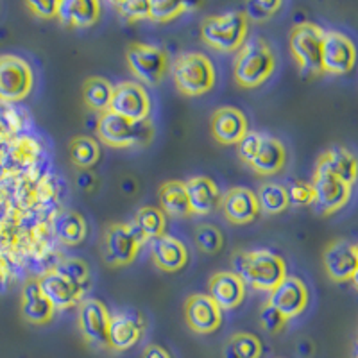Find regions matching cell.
I'll list each match as a JSON object with an SVG mask.
<instances>
[{
    "label": "cell",
    "mask_w": 358,
    "mask_h": 358,
    "mask_svg": "<svg viewBox=\"0 0 358 358\" xmlns=\"http://www.w3.org/2000/svg\"><path fill=\"white\" fill-rule=\"evenodd\" d=\"M152 260L165 273H176L188 262V249L183 242L171 235H162L151 244Z\"/></svg>",
    "instance_id": "603a6c76"
},
{
    "label": "cell",
    "mask_w": 358,
    "mask_h": 358,
    "mask_svg": "<svg viewBox=\"0 0 358 358\" xmlns=\"http://www.w3.org/2000/svg\"><path fill=\"white\" fill-rule=\"evenodd\" d=\"M113 8L124 20H143L149 17V2L143 0H124V2H113Z\"/></svg>",
    "instance_id": "f35d334b"
},
{
    "label": "cell",
    "mask_w": 358,
    "mask_h": 358,
    "mask_svg": "<svg viewBox=\"0 0 358 358\" xmlns=\"http://www.w3.org/2000/svg\"><path fill=\"white\" fill-rule=\"evenodd\" d=\"M326 274L337 283L355 280L358 271V249L348 241H335L322 255Z\"/></svg>",
    "instance_id": "9a60e30c"
},
{
    "label": "cell",
    "mask_w": 358,
    "mask_h": 358,
    "mask_svg": "<svg viewBox=\"0 0 358 358\" xmlns=\"http://www.w3.org/2000/svg\"><path fill=\"white\" fill-rule=\"evenodd\" d=\"M22 317L31 324H47L50 319L54 317L56 310L52 308L47 297L41 294L40 287H38L36 280L27 281L22 289Z\"/></svg>",
    "instance_id": "d4e9b609"
},
{
    "label": "cell",
    "mask_w": 358,
    "mask_h": 358,
    "mask_svg": "<svg viewBox=\"0 0 358 358\" xmlns=\"http://www.w3.org/2000/svg\"><path fill=\"white\" fill-rule=\"evenodd\" d=\"M317 169L330 172L331 176L338 178L350 187H353L355 178H357V159L346 147H331L322 152L321 158L317 159Z\"/></svg>",
    "instance_id": "484cf974"
},
{
    "label": "cell",
    "mask_w": 358,
    "mask_h": 358,
    "mask_svg": "<svg viewBox=\"0 0 358 358\" xmlns=\"http://www.w3.org/2000/svg\"><path fill=\"white\" fill-rule=\"evenodd\" d=\"M34 85L31 65L18 56H0V101H24Z\"/></svg>",
    "instance_id": "9c48e42d"
},
{
    "label": "cell",
    "mask_w": 358,
    "mask_h": 358,
    "mask_svg": "<svg viewBox=\"0 0 358 358\" xmlns=\"http://www.w3.org/2000/svg\"><path fill=\"white\" fill-rule=\"evenodd\" d=\"M110 312L104 306V303L88 297L83 299L79 305V330L88 344L99 348V350H110V341H108V330H110Z\"/></svg>",
    "instance_id": "8fae6325"
},
{
    "label": "cell",
    "mask_w": 358,
    "mask_h": 358,
    "mask_svg": "<svg viewBox=\"0 0 358 358\" xmlns=\"http://www.w3.org/2000/svg\"><path fill=\"white\" fill-rule=\"evenodd\" d=\"M322 70L334 76L348 73L357 62L355 43L344 33L338 31H324L321 49Z\"/></svg>",
    "instance_id": "7c38bea8"
},
{
    "label": "cell",
    "mask_w": 358,
    "mask_h": 358,
    "mask_svg": "<svg viewBox=\"0 0 358 358\" xmlns=\"http://www.w3.org/2000/svg\"><path fill=\"white\" fill-rule=\"evenodd\" d=\"M276 69V57L262 38L245 41L235 57V81L244 88H257L267 81Z\"/></svg>",
    "instance_id": "7a4b0ae2"
},
{
    "label": "cell",
    "mask_w": 358,
    "mask_h": 358,
    "mask_svg": "<svg viewBox=\"0 0 358 358\" xmlns=\"http://www.w3.org/2000/svg\"><path fill=\"white\" fill-rule=\"evenodd\" d=\"M145 236L133 222H113L104 231V258L113 267L127 265L136 258Z\"/></svg>",
    "instance_id": "8992f818"
},
{
    "label": "cell",
    "mask_w": 358,
    "mask_h": 358,
    "mask_svg": "<svg viewBox=\"0 0 358 358\" xmlns=\"http://www.w3.org/2000/svg\"><path fill=\"white\" fill-rule=\"evenodd\" d=\"M29 11H33V15H36L38 18H56L57 9H59V2L57 0H43V2H33L29 0L27 4Z\"/></svg>",
    "instance_id": "7bdbcfd3"
},
{
    "label": "cell",
    "mask_w": 358,
    "mask_h": 358,
    "mask_svg": "<svg viewBox=\"0 0 358 358\" xmlns=\"http://www.w3.org/2000/svg\"><path fill=\"white\" fill-rule=\"evenodd\" d=\"M97 136L102 143L110 147H131L134 143L147 142L145 133L152 134V126L147 120L131 122L127 118L106 111L102 113L97 124Z\"/></svg>",
    "instance_id": "52a82bcc"
},
{
    "label": "cell",
    "mask_w": 358,
    "mask_h": 358,
    "mask_svg": "<svg viewBox=\"0 0 358 358\" xmlns=\"http://www.w3.org/2000/svg\"><path fill=\"white\" fill-rule=\"evenodd\" d=\"M268 303L289 321L305 312L308 305V289L299 278L287 274L283 280L271 290Z\"/></svg>",
    "instance_id": "5bb4252c"
},
{
    "label": "cell",
    "mask_w": 358,
    "mask_h": 358,
    "mask_svg": "<svg viewBox=\"0 0 358 358\" xmlns=\"http://www.w3.org/2000/svg\"><path fill=\"white\" fill-rule=\"evenodd\" d=\"M78 187L81 188L83 192H92L95 187H97V179L90 171L79 172L78 176Z\"/></svg>",
    "instance_id": "ee69618b"
},
{
    "label": "cell",
    "mask_w": 358,
    "mask_h": 358,
    "mask_svg": "<svg viewBox=\"0 0 358 358\" xmlns=\"http://www.w3.org/2000/svg\"><path fill=\"white\" fill-rule=\"evenodd\" d=\"M287 196H289V203L296 204V206H308L313 204V190L310 183H303V181H296L287 188Z\"/></svg>",
    "instance_id": "60d3db41"
},
{
    "label": "cell",
    "mask_w": 358,
    "mask_h": 358,
    "mask_svg": "<svg viewBox=\"0 0 358 358\" xmlns=\"http://www.w3.org/2000/svg\"><path fill=\"white\" fill-rule=\"evenodd\" d=\"M196 8L194 4L188 2H172V0H155L149 2V17L155 22H169L172 18H178L188 9Z\"/></svg>",
    "instance_id": "d590c367"
},
{
    "label": "cell",
    "mask_w": 358,
    "mask_h": 358,
    "mask_svg": "<svg viewBox=\"0 0 358 358\" xmlns=\"http://www.w3.org/2000/svg\"><path fill=\"white\" fill-rule=\"evenodd\" d=\"M101 17V4L97 0H63L59 2L57 18L73 27H90Z\"/></svg>",
    "instance_id": "4316f807"
},
{
    "label": "cell",
    "mask_w": 358,
    "mask_h": 358,
    "mask_svg": "<svg viewBox=\"0 0 358 358\" xmlns=\"http://www.w3.org/2000/svg\"><path fill=\"white\" fill-rule=\"evenodd\" d=\"M258 206L265 213H281L290 206L287 187L280 183H265L258 190Z\"/></svg>",
    "instance_id": "d6a6232c"
},
{
    "label": "cell",
    "mask_w": 358,
    "mask_h": 358,
    "mask_svg": "<svg viewBox=\"0 0 358 358\" xmlns=\"http://www.w3.org/2000/svg\"><path fill=\"white\" fill-rule=\"evenodd\" d=\"M248 29L249 20L244 11H229L204 18L201 24V38L212 49L233 52L245 43Z\"/></svg>",
    "instance_id": "3957f363"
},
{
    "label": "cell",
    "mask_w": 358,
    "mask_h": 358,
    "mask_svg": "<svg viewBox=\"0 0 358 358\" xmlns=\"http://www.w3.org/2000/svg\"><path fill=\"white\" fill-rule=\"evenodd\" d=\"M281 6L283 4L280 0H252V2L245 4L244 15L248 17V20L251 18L255 22H265L273 15H276Z\"/></svg>",
    "instance_id": "74e56055"
},
{
    "label": "cell",
    "mask_w": 358,
    "mask_h": 358,
    "mask_svg": "<svg viewBox=\"0 0 358 358\" xmlns=\"http://www.w3.org/2000/svg\"><path fill=\"white\" fill-rule=\"evenodd\" d=\"M143 358H172V357L165 348L151 344V346H147L145 351H143Z\"/></svg>",
    "instance_id": "f6af8a7d"
},
{
    "label": "cell",
    "mask_w": 358,
    "mask_h": 358,
    "mask_svg": "<svg viewBox=\"0 0 358 358\" xmlns=\"http://www.w3.org/2000/svg\"><path fill=\"white\" fill-rule=\"evenodd\" d=\"M54 233L63 244L78 245L86 238V222L79 213L63 212L54 219Z\"/></svg>",
    "instance_id": "f1b7e54d"
},
{
    "label": "cell",
    "mask_w": 358,
    "mask_h": 358,
    "mask_svg": "<svg viewBox=\"0 0 358 358\" xmlns=\"http://www.w3.org/2000/svg\"><path fill=\"white\" fill-rule=\"evenodd\" d=\"M322 34H324V31L319 25L310 24V22L296 25L290 33V52H292L297 66L306 76L324 73L321 62Z\"/></svg>",
    "instance_id": "5b68a950"
},
{
    "label": "cell",
    "mask_w": 358,
    "mask_h": 358,
    "mask_svg": "<svg viewBox=\"0 0 358 358\" xmlns=\"http://www.w3.org/2000/svg\"><path fill=\"white\" fill-rule=\"evenodd\" d=\"M220 206L226 219L233 224H248L260 213L257 194L249 188L236 187L220 197Z\"/></svg>",
    "instance_id": "ffe728a7"
},
{
    "label": "cell",
    "mask_w": 358,
    "mask_h": 358,
    "mask_svg": "<svg viewBox=\"0 0 358 358\" xmlns=\"http://www.w3.org/2000/svg\"><path fill=\"white\" fill-rule=\"evenodd\" d=\"M196 244L201 251L213 255L219 252L224 245V236L212 224H203L196 231Z\"/></svg>",
    "instance_id": "8d00e7d4"
},
{
    "label": "cell",
    "mask_w": 358,
    "mask_h": 358,
    "mask_svg": "<svg viewBox=\"0 0 358 358\" xmlns=\"http://www.w3.org/2000/svg\"><path fill=\"white\" fill-rule=\"evenodd\" d=\"M127 65L140 85H158L169 70V56L159 47L133 43L126 52Z\"/></svg>",
    "instance_id": "ba28073f"
},
{
    "label": "cell",
    "mask_w": 358,
    "mask_h": 358,
    "mask_svg": "<svg viewBox=\"0 0 358 358\" xmlns=\"http://www.w3.org/2000/svg\"><path fill=\"white\" fill-rule=\"evenodd\" d=\"M176 88L188 97H199L215 85V69L210 57L199 52L179 54L172 65Z\"/></svg>",
    "instance_id": "277c9868"
},
{
    "label": "cell",
    "mask_w": 358,
    "mask_h": 358,
    "mask_svg": "<svg viewBox=\"0 0 358 358\" xmlns=\"http://www.w3.org/2000/svg\"><path fill=\"white\" fill-rule=\"evenodd\" d=\"M111 95H113V85L104 78H88L83 85L85 104L92 111L101 115L110 110Z\"/></svg>",
    "instance_id": "f546056e"
},
{
    "label": "cell",
    "mask_w": 358,
    "mask_h": 358,
    "mask_svg": "<svg viewBox=\"0 0 358 358\" xmlns=\"http://www.w3.org/2000/svg\"><path fill=\"white\" fill-rule=\"evenodd\" d=\"M143 319L138 313L120 312L110 317V330H108V341L110 350L126 351L133 348L142 338Z\"/></svg>",
    "instance_id": "d6986e66"
},
{
    "label": "cell",
    "mask_w": 358,
    "mask_h": 358,
    "mask_svg": "<svg viewBox=\"0 0 358 358\" xmlns=\"http://www.w3.org/2000/svg\"><path fill=\"white\" fill-rule=\"evenodd\" d=\"M313 204L321 210L322 213H334L341 210L344 204L350 201L351 187L341 181L338 178L331 176L330 172L315 167L313 176Z\"/></svg>",
    "instance_id": "4fadbf2b"
},
{
    "label": "cell",
    "mask_w": 358,
    "mask_h": 358,
    "mask_svg": "<svg viewBox=\"0 0 358 358\" xmlns=\"http://www.w3.org/2000/svg\"><path fill=\"white\" fill-rule=\"evenodd\" d=\"M245 287L271 292L287 276L283 258L268 249L236 251L233 255V271Z\"/></svg>",
    "instance_id": "6da1fadb"
},
{
    "label": "cell",
    "mask_w": 358,
    "mask_h": 358,
    "mask_svg": "<svg viewBox=\"0 0 358 358\" xmlns=\"http://www.w3.org/2000/svg\"><path fill=\"white\" fill-rule=\"evenodd\" d=\"M260 138H262V133H257V131H249L244 138L236 143V145H238V156H241L242 162H245L248 165H249V162H251L252 156H255V152H257Z\"/></svg>",
    "instance_id": "b9f144b4"
},
{
    "label": "cell",
    "mask_w": 358,
    "mask_h": 358,
    "mask_svg": "<svg viewBox=\"0 0 358 358\" xmlns=\"http://www.w3.org/2000/svg\"><path fill=\"white\" fill-rule=\"evenodd\" d=\"M101 156V149L99 143L90 136H76L70 142V158L76 167L88 171L90 167H94L95 163L99 162Z\"/></svg>",
    "instance_id": "836d02e7"
},
{
    "label": "cell",
    "mask_w": 358,
    "mask_h": 358,
    "mask_svg": "<svg viewBox=\"0 0 358 358\" xmlns=\"http://www.w3.org/2000/svg\"><path fill=\"white\" fill-rule=\"evenodd\" d=\"M158 199L163 208V212L169 213V215H192L183 181H167V183H163L158 190Z\"/></svg>",
    "instance_id": "83f0119b"
},
{
    "label": "cell",
    "mask_w": 358,
    "mask_h": 358,
    "mask_svg": "<svg viewBox=\"0 0 358 358\" xmlns=\"http://www.w3.org/2000/svg\"><path fill=\"white\" fill-rule=\"evenodd\" d=\"M262 342L252 334H235L222 348V358H262Z\"/></svg>",
    "instance_id": "1f68e13d"
},
{
    "label": "cell",
    "mask_w": 358,
    "mask_h": 358,
    "mask_svg": "<svg viewBox=\"0 0 358 358\" xmlns=\"http://www.w3.org/2000/svg\"><path fill=\"white\" fill-rule=\"evenodd\" d=\"M287 319L274 308L268 301H265L260 308V324L264 326V330H267L268 334H280L283 328L287 326Z\"/></svg>",
    "instance_id": "ab89813d"
},
{
    "label": "cell",
    "mask_w": 358,
    "mask_h": 358,
    "mask_svg": "<svg viewBox=\"0 0 358 358\" xmlns=\"http://www.w3.org/2000/svg\"><path fill=\"white\" fill-rule=\"evenodd\" d=\"M57 271L65 274L81 292L90 289V267L86 265V262L79 260V258H65L57 265Z\"/></svg>",
    "instance_id": "e575fe53"
},
{
    "label": "cell",
    "mask_w": 358,
    "mask_h": 358,
    "mask_svg": "<svg viewBox=\"0 0 358 358\" xmlns=\"http://www.w3.org/2000/svg\"><path fill=\"white\" fill-rule=\"evenodd\" d=\"M111 113L124 117L131 122H142L151 113V97L145 86L134 81H124L113 86L110 110Z\"/></svg>",
    "instance_id": "30bf717a"
},
{
    "label": "cell",
    "mask_w": 358,
    "mask_h": 358,
    "mask_svg": "<svg viewBox=\"0 0 358 358\" xmlns=\"http://www.w3.org/2000/svg\"><path fill=\"white\" fill-rule=\"evenodd\" d=\"M36 283L54 310H69L73 305H78V301H81V290L57 268L45 273L43 276L38 278Z\"/></svg>",
    "instance_id": "e0dca14e"
},
{
    "label": "cell",
    "mask_w": 358,
    "mask_h": 358,
    "mask_svg": "<svg viewBox=\"0 0 358 358\" xmlns=\"http://www.w3.org/2000/svg\"><path fill=\"white\" fill-rule=\"evenodd\" d=\"M133 224L136 226L140 233L147 238H158V236L165 235V228H167V219H165V213L155 206H143L140 208L136 215H134Z\"/></svg>",
    "instance_id": "4dcf8cb0"
},
{
    "label": "cell",
    "mask_w": 358,
    "mask_h": 358,
    "mask_svg": "<svg viewBox=\"0 0 358 358\" xmlns=\"http://www.w3.org/2000/svg\"><path fill=\"white\" fill-rule=\"evenodd\" d=\"M208 296L219 305L220 310H233L244 301L245 285L235 273H215L208 281Z\"/></svg>",
    "instance_id": "44dd1931"
},
{
    "label": "cell",
    "mask_w": 358,
    "mask_h": 358,
    "mask_svg": "<svg viewBox=\"0 0 358 358\" xmlns=\"http://www.w3.org/2000/svg\"><path fill=\"white\" fill-rule=\"evenodd\" d=\"M185 317L196 334L208 335L219 330L222 322V310L208 294H192L185 305Z\"/></svg>",
    "instance_id": "2e32d148"
},
{
    "label": "cell",
    "mask_w": 358,
    "mask_h": 358,
    "mask_svg": "<svg viewBox=\"0 0 358 358\" xmlns=\"http://www.w3.org/2000/svg\"><path fill=\"white\" fill-rule=\"evenodd\" d=\"M185 190H187L190 212L196 215H206L220 204L219 188L210 178H204V176L190 178L185 183Z\"/></svg>",
    "instance_id": "cb8c5ba5"
},
{
    "label": "cell",
    "mask_w": 358,
    "mask_h": 358,
    "mask_svg": "<svg viewBox=\"0 0 358 358\" xmlns=\"http://www.w3.org/2000/svg\"><path fill=\"white\" fill-rule=\"evenodd\" d=\"M212 133L215 140L224 145L238 143L249 133V124L244 111L233 106L215 110L212 117Z\"/></svg>",
    "instance_id": "ac0fdd59"
},
{
    "label": "cell",
    "mask_w": 358,
    "mask_h": 358,
    "mask_svg": "<svg viewBox=\"0 0 358 358\" xmlns=\"http://www.w3.org/2000/svg\"><path fill=\"white\" fill-rule=\"evenodd\" d=\"M287 163V151L283 143L271 134H262L258 149L249 165L260 176H274L283 171Z\"/></svg>",
    "instance_id": "7402d4cb"
}]
</instances>
